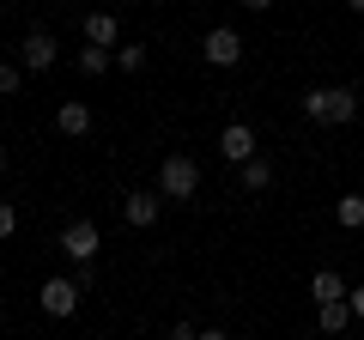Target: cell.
Wrapping results in <instances>:
<instances>
[{"label":"cell","mask_w":364,"mask_h":340,"mask_svg":"<svg viewBox=\"0 0 364 340\" xmlns=\"http://www.w3.org/2000/svg\"><path fill=\"white\" fill-rule=\"evenodd\" d=\"M18 85H25V67H18V61H0V97H18Z\"/></svg>","instance_id":"17"},{"label":"cell","mask_w":364,"mask_h":340,"mask_svg":"<svg viewBox=\"0 0 364 340\" xmlns=\"http://www.w3.org/2000/svg\"><path fill=\"white\" fill-rule=\"evenodd\" d=\"M55 55H61V43H55V31H31V37L18 43V67H31V73H43V67H55Z\"/></svg>","instance_id":"5"},{"label":"cell","mask_w":364,"mask_h":340,"mask_svg":"<svg viewBox=\"0 0 364 340\" xmlns=\"http://www.w3.org/2000/svg\"><path fill=\"white\" fill-rule=\"evenodd\" d=\"M200 49H207V61H213V67H237V61H243V37H237L231 25L207 31V43H200Z\"/></svg>","instance_id":"7"},{"label":"cell","mask_w":364,"mask_h":340,"mask_svg":"<svg viewBox=\"0 0 364 340\" xmlns=\"http://www.w3.org/2000/svg\"><path fill=\"white\" fill-rule=\"evenodd\" d=\"M158 195L164 201H195L200 195V164L188 152H170L164 164H158Z\"/></svg>","instance_id":"2"},{"label":"cell","mask_w":364,"mask_h":340,"mask_svg":"<svg viewBox=\"0 0 364 340\" xmlns=\"http://www.w3.org/2000/svg\"><path fill=\"white\" fill-rule=\"evenodd\" d=\"M97 243H104V237H97V225H91V219H73V225L61 231V255H73L79 267L97 262Z\"/></svg>","instance_id":"4"},{"label":"cell","mask_w":364,"mask_h":340,"mask_svg":"<svg viewBox=\"0 0 364 340\" xmlns=\"http://www.w3.org/2000/svg\"><path fill=\"white\" fill-rule=\"evenodd\" d=\"M79 73H85V79H104L109 73V49H91V43H85V49H79Z\"/></svg>","instance_id":"13"},{"label":"cell","mask_w":364,"mask_h":340,"mask_svg":"<svg viewBox=\"0 0 364 340\" xmlns=\"http://www.w3.org/2000/svg\"><path fill=\"white\" fill-rule=\"evenodd\" d=\"M219 152L231 158L237 170H243V164H255V128H249V122H231V128L219 134Z\"/></svg>","instance_id":"6"},{"label":"cell","mask_w":364,"mask_h":340,"mask_svg":"<svg viewBox=\"0 0 364 340\" xmlns=\"http://www.w3.org/2000/svg\"><path fill=\"white\" fill-rule=\"evenodd\" d=\"M310 298H316V310H322V304H346V298H352V286L334 274V267H322V274L310 280Z\"/></svg>","instance_id":"11"},{"label":"cell","mask_w":364,"mask_h":340,"mask_svg":"<svg viewBox=\"0 0 364 340\" xmlns=\"http://www.w3.org/2000/svg\"><path fill=\"white\" fill-rule=\"evenodd\" d=\"M85 43H91V49H116V43H122V18L116 13H91L85 18Z\"/></svg>","instance_id":"9"},{"label":"cell","mask_w":364,"mask_h":340,"mask_svg":"<svg viewBox=\"0 0 364 340\" xmlns=\"http://www.w3.org/2000/svg\"><path fill=\"white\" fill-rule=\"evenodd\" d=\"M346 304H352V322H364V286H352V298H346Z\"/></svg>","instance_id":"20"},{"label":"cell","mask_w":364,"mask_h":340,"mask_svg":"<svg viewBox=\"0 0 364 340\" xmlns=\"http://www.w3.org/2000/svg\"><path fill=\"white\" fill-rule=\"evenodd\" d=\"M170 340H200V328L195 322H176V328H170Z\"/></svg>","instance_id":"19"},{"label":"cell","mask_w":364,"mask_h":340,"mask_svg":"<svg viewBox=\"0 0 364 340\" xmlns=\"http://www.w3.org/2000/svg\"><path fill=\"white\" fill-rule=\"evenodd\" d=\"M55 128H61L67 140H85V134H91V110L79 104V97H67V104L55 110Z\"/></svg>","instance_id":"10"},{"label":"cell","mask_w":364,"mask_h":340,"mask_svg":"<svg viewBox=\"0 0 364 340\" xmlns=\"http://www.w3.org/2000/svg\"><path fill=\"white\" fill-rule=\"evenodd\" d=\"M243 188H249V195H261V188H273V164H267V158H255V164H243Z\"/></svg>","instance_id":"14"},{"label":"cell","mask_w":364,"mask_h":340,"mask_svg":"<svg viewBox=\"0 0 364 340\" xmlns=\"http://www.w3.org/2000/svg\"><path fill=\"white\" fill-rule=\"evenodd\" d=\"M18 231V207H13V201H0V237H13Z\"/></svg>","instance_id":"18"},{"label":"cell","mask_w":364,"mask_h":340,"mask_svg":"<svg viewBox=\"0 0 364 340\" xmlns=\"http://www.w3.org/2000/svg\"><path fill=\"white\" fill-rule=\"evenodd\" d=\"M0 170H6V140H0Z\"/></svg>","instance_id":"22"},{"label":"cell","mask_w":364,"mask_h":340,"mask_svg":"<svg viewBox=\"0 0 364 340\" xmlns=\"http://www.w3.org/2000/svg\"><path fill=\"white\" fill-rule=\"evenodd\" d=\"M304 116L322 128H340L358 116V97H352V85H316V92H304Z\"/></svg>","instance_id":"1"},{"label":"cell","mask_w":364,"mask_h":340,"mask_svg":"<svg viewBox=\"0 0 364 340\" xmlns=\"http://www.w3.org/2000/svg\"><path fill=\"white\" fill-rule=\"evenodd\" d=\"M200 340H231V334H225V328H200Z\"/></svg>","instance_id":"21"},{"label":"cell","mask_w":364,"mask_h":340,"mask_svg":"<svg viewBox=\"0 0 364 340\" xmlns=\"http://www.w3.org/2000/svg\"><path fill=\"white\" fill-rule=\"evenodd\" d=\"M116 67H122V73H140V67H146V43H122V49H116Z\"/></svg>","instance_id":"16"},{"label":"cell","mask_w":364,"mask_h":340,"mask_svg":"<svg viewBox=\"0 0 364 340\" xmlns=\"http://www.w3.org/2000/svg\"><path fill=\"white\" fill-rule=\"evenodd\" d=\"M322 328L328 334H346L352 328V304H322Z\"/></svg>","instance_id":"15"},{"label":"cell","mask_w":364,"mask_h":340,"mask_svg":"<svg viewBox=\"0 0 364 340\" xmlns=\"http://www.w3.org/2000/svg\"><path fill=\"white\" fill-rule=\"evenodd\" d=\"M79 280H67V274H55V280H43L37 286V304H43V316H55V322H61V316H73L79 310Z\"/></svg>","instance_id":"3"},{"label":"cell","mask_w":364,"mask_h":340,"mask_svg":"<svg viewBox=\"0 0 364 340\" xmlns=\"http://www.w3.org/2000/svg\"><path fill=\"white\" fill-rule=\"evenodd\" d=\"M334 219L346 225V231H364V195H340L334 201Z\"/></svg>","instance_id":"12"},{"label":"cell","mask_w":364,"mask_h":340,"mask_svg":"<svg viewBox=\"0 0 364 340\" xmlns=\"http://www.w3.org/2000/svg\"><path fill=\"white\" fill-rule=\"evenodd\" d=\"M122 213H128V225H158V213H164V195L158 188H128V201H122Z\"/></svg>","instance_id":"8"}]
</instances>
